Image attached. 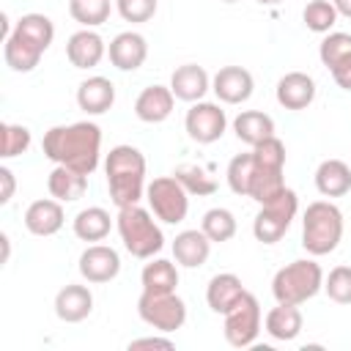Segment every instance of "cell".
I'll use <instances>...</instances> for the list:
<instances>
[{
	"mask_svg": "<svg viewBox=\"0 0 351 351\" xmlns=\"http://www.w3.org/2000/svg\"><path fill=\"white\" fill-rule=\"evenodd\" d=\"M337 8L332 5V0H310L302 11V22L307 25V30L313 33H332L335 22H337Z\"/></svg>",
	"mask_w": 351,
	"mask_h": 351,
	"instance_id": "cell-36",
	"label": "cell"
},
{
	"mask_svg": "<svg viewBox=\"0 0 351 351\" xmlns=\"http://www.w3.org/2000/svg\"><path fill=\"white\" fill-rule=\"evenodd\" d=\"M255 156V170H252V184H250V197L258 203H266L271 197H277L285 189V145L282 140L274 134L269 140H263L261 145L252 148Z\"/></svg>",
	"mask_w": 351,
	"mask_h": 351,
	"instance_id": "cell-6",
	"label": "cell"
},
{
	"mask_svg": "<svg viewBox=\"0 0 351 351\" xmlns=\"http://www.w3.org/2000/svg\"><path fill=\"white\" fill-rule=\"evenodd\" d=\"M63 206L60 200L55 197H41V200H33L25 211V228L33 233V236H55L60 228H63Z\"/></svg>",
	"mask_w": 351,
	"mask_h": 351,
	"instance_id": "cell-20",
	"label": "cell"
},
{
	"mask_svg": "<svg viewBox=\"0 0 351 351\" xmlns=\"http://www.w3.org/2000/svg\"><path fill=\"white\" fill-rule=\"evenodd\" d=\"M115 228H118V236H121L126 252L134 255V258H140V261L154 258V255L165 247L162 228L154 222L151 211L140 208L137 203H134V206H123V208H118Z\"/></svg>",
	"mask_w": 351,
	"mask_h": 351,
	"instance_id": "cell-4",
	"label": "cell"
},
{
	"mask_svg": "<svg viewBox=\"0 0 351 351\" xmlns=\"http://www.w3.org/2000/svg\"><path fill=\"white\" fill-rule=\"evenodd\" d=\"M274 96H277V104L285 110H293V112L307 110L315 99V80L304 71H288L280 77Z\"/></svg>",
	"mask_w": 351,
	"mask_h": 351,
	"instance_id": "cell-14",
	"label": "cell"
},
{
	"mask_svg": "<svg viewBox=\"0 0 351 351\" xmlns=\"http://www.w3.org/2000/svg\"><path fill=\"white\" fill-rule=\"evenodd\" d=\"M0 241H3V263H5V261H8V250H11V244H8V236H5V233L0 236Z\"/></svg>",
	"mask_w": 351,
	"mask_h": 351,
	"instance_id": "cell-45",
	"label": "cell"
},
{
	"mask_svg": "<svg viewBox=\"0 0 351 351\" xmlns=\"http://www.w3.org/2000/svg\"><path fill=\"white\" fill-rule=\"evenodd\" d=\"M302 324H304V318H302L299 304H282V302H277V307H271L266 313V332H269V337L282 340V343L296 340L299 332H302Z\"/></svg>",
	"mask_w": 351,
	"mask_h": 351,
	"instance_id": "cell-26",
	"label": "cell"
},
{
	"mask_svg": "<svg viewBox=\"0 0 351 351\" xmlns=\"http://www.w3.org/2000/svg\"><path fill=\"white\" fill-rule=\"evenodd\" d=\"M200 230H203L214 244L230 241V239L236 236V217H233V211H228V208H208V211L203 214Z\"/></svg>",
	"mask_w": 351,
	"mask_h": 351,
	"instance_id": "cell-33",
	"label": "cell"
},
{
	"mask_svg": "<svg viewBox=\"0 0 351 351\" xmlns=\"http://www.w3.org/2000/svg\"><path fill=\"white\" fill-rule=\"evenodd\" d=\"M261 5H277V3H282V0H258Z\"/></svg>",
	"mask_w": 351,
	"mask_h": 351,
	"instance_id": "cell-46",
	"label": "cell"
},
{
	"mask_svg": "<svg viewBox=\"0 0 351 351\" xmlns=\"http://www.w3.org/2000/svg\"><path fill=\"white\" fill-rule=\"evenodd\" d=\"M244 291H247V288L241 285V280H239L236 274L222 271V274H214V277L208 280L206 302H208V307H211L214 313H222V315H225V313L241 299Z\"/></svg>",
	"mask_w": 351,
	"mask_h": 351,
	"instance_id": "cell-25",
	"label": "cell"
},
{
	"mask_svg": "<svg viewBox=\"0 0 351 351\" xmlns=\"http://www.w3.org/2000/svg\"><path fill=\"white\" fill-rule=\"evenodd\" d=\"M107 55L118 71H137L148 58V41L134 30H123L110 41Z\"/></svg>",
	"mask_w": 351,
	"mask_h": 351,
	"instance_id": "cell-15",
	"label": "cell"
},
{
	"mask_svg": "<svg viewBox=\"0 0 351 351\" xmlns=\"http://www.w3.org/2000/svg\"><path fill=\"white\" fill-rule=\"evenodd\" d=\"M118 271H121V255L107 244H90L80 255V274H82V280H88L93 285L115 280Z\"/></svg>",
	"mask_w": 351,
	"mask_h": 351,
	"instance_id": "cell-12",
	"label": "cell"
},
{
	"mask_svg": "<svg viewBox=\"0 0 351 351\" xmlns=\"http://www.w3.org/2000/svg\"><path fill=\"white\" fill-rule=\"evenodd\" d=\"M41 151L55 165H66L82 176H90L99 167L101 129L90 121H77L69 126H52L41 140Z\"/></svg>",
	"mask_w": 351,
	"mask_h": 351,
	"instance_id": "cell-1",
	"label": "cell"
},
{
	"mask_svg": "<svg viewBox=\"0 0 351 351\" xmlns=\"http://www.w3.org/2000/svg\"><path fill=\"white\" fill-rule=\"evenodd\" d=\"M47 189H49V195H52L55 200H60V203H74V200H80V197L85 195V189H88V176H82V173H77V170H71V167H66V165H58V167L49 173V178H47Z\"/></svg>",
	"mask_w": 351,
	"mask_h": 351,
	"instance_id": "cell-27",
	"label": "cell"
},
{
	"mask_svg": "<svg viewBox=\"0 0 351 351\" xmlns=\"http://www.w3.org/2000/svg\"><path fill=\"white\" fill-rule=\"evenodd\" d=\"M69 14L82 27H99L110 16V0H71Z\"/></svg>",
	"mask_w": 351,
	"mask_h": 351,
	"instance_id": "cell-37",
	"label": "cell"
},
{
	"mask_svg": "<svg viewBox=\"0 0 351 351\" xmlns=\"http://www.w3.org/2000/svg\"><path fill=\"white\" fill-rule=\"evenodd\" d=\"M30 148V129L22 123H3L0 126V156L14 159Z\"/></svg>",
	"mask_w": 351,
	"mask_h": 351,
	"instance_id": "cell-38",
	"label": "cell"
},
{
	"mask_svg": "<svg viewBox=\"0 0 351 351\" xmlns=\"http://www.w3.org/2000/svg\"><path fill=\"white\" fill-rule=\"evenodd\" d=\"M296 211H299V197H296L293 189L285 186L277 197L261 203V211H258L255 219H252V233H255V239H258L261 244H277V241L285 236V230L291 228Z\"/></svg>",
	"mask_w": 351,
	"mask_h": 351,
	"instance_id": "cell-7",
	"label": "cell"
},
{
	"mask_svg": "<svg viewBox=\"0 0 351 351\" xmlns=\"http://www.w3.org/2000/svg\"><path fill=\"white\" fill-rule=\"evenodd\" d=\"M252 170H255V156H252V151L236 154V156L228 162V173H225L230 192H236V195H241V197H250Z\"/></svg>",
	"mask_w": 351,
	"mask_h": 351,
	"instance_id": "cell-34",
	"label": "cell"
},
{
	"mask_svg": "<svg viewBox=\"0 0 351 351\" xmlns=\"http://www.w3.org/2000/svg\"><path fill=\"white\" fill-rule=\"evenodd\" d=\"M115 8H118L123 22L140 25L156 14V0H115Z\"/></svg>",
	"mask_w": 351,
	"mask_h": 351,
	"instance_id": "cell-40",
	"label": "cell"
},
{
	"mask_svg": "<svg viewBox=\"0 0 351 351\" xmlns=\"http://www.w3.org/2000/svg\"><path fill=\"white\" fill-rule=\"evenodd\" d=\"M252 88L255 80L244 66H222L211 80V90L222 104H244L252 96Z\"/></svg>",
	"mask_w": 351,
	"mask_h": 351,
	"instance_id": "cell-13",
	"label": "cell"
},
{
	"mask_svg": "<svg viewBox=\"0 0 351 351\" xmlns=\"http://www.w3.org/2000/svg\"><path fill=\"white\" fill-rule=\"evenodd\" d=\"M233 132L244 145L255 148L263 140L274 137V121H271V115H266L261 110H244L233 118Z\"/></svg>",
	"mask_w": 351,
	"mask_h": 351,
	"instance_id": "cell-24",
	"label": "cell"
},
{
	"mask_svg": "<svg viewBox=\"0 0 351 351\" xmlns=\"http://www.w3.org/2000/svg\"><path fill=\"white\" fill-rule=\"evenodd\" d=\"M173 101H176V96H173L170 88H165V85H148L134 99V115L143 123H162V121L170 118Z\"/></svg>",
	"mask_w": 351,
	"mask_h": 351,
	"instance_id": "cell-19",
	"label": "cell"
},
{
	"mask_svg": "<svg viewBox=\"0 0 351 351\" xmlns=\"http://www.w3.org/2000/svg\"><path fill=\"white\" fill-rule=\"evenodd\" d=\"M324 291L337 304H351V266H335L324 277Z\"/></svg>",
	"mask_w": 351,
	"mask_h": 351,
	"instance_id": "cell-39",
	"label": "cell"
},
{
	"mask_svg": "<svg viewBox=\"0 0 351 351\" xmlns=\"http://www.w3.org/2000/svg\"><path fill=\"white\" fill-rule=\"evenodd\" d=\"M145 200L156 219L167 225H178L189 211V192L181 186L176 176H159L145 186Z\"/></svg>",
	"mask_w": 351,
	"mask_h": 351,
	"instance_id": "cell-8",
	"label": "cell"
},
{
	"mask_svg": "<svg viewBox=\"0 0 351 351\" xmlns=\"http://www.w3.org/2000/svg\"><path fill=\"white\" fill-rule=\"evenodd\" d=\"M324 288V271L313 258H299L277 269L271 293L282 304H304Z\"/></svg>",
	"mask_w": 351,
	"mask_h": 351,
	"instance_id": "cell-5",
	"label": "cell"
},
{
	"mask_svg": "<svg viewBox=\"0 0 351 351\" xmlns=\"http://www.w3.org/2000/svg\"><path fill=\"white\" fill-rule=\"evenodd\" d=\"M315 189L324 197H343L351 192V165L343 159H324L315 167Z\"/></svg>",
	"mask_w": 351,
	"mask_h": 351,
	"instance_id": "cell-23",
	"label": "cell"
},
{
	"mask_svg": "<svg viewBox=\"0 0 351 351\" xmlns=\"http://www.w3.org/2000/svg\"><path fill=\"white\" fill-rule=\"evenodd\" d=\"M110 228H112L110 211H104L101 206H88L74 217V236L82 241H104Z\"/></svg>",
	"mask_w": 351,
	"mask_h": 351,
	"instance_id": "cell-28",
	"label": "cell"
},
{
	"mask_svg": "<svg viewBox=\"0 0 351 351\" xmlns=\"http://www.w3.org/2000/svg\"><path fill=\"white\" fill-rule=\"evenodd\" d=\"M318 58L329 71L337 69L340 63L351 60V33H340V30L326 33V38L318 47Z\"/></svg>",
	"mask_w": 351,
	"mask_h": 351,
	"instance_id": "cell-35",
	"label": "cell"
},
{
	"mask_svg": "<svg viewBox=\"0 0 351 351\" xmlns=\"http://www.w3.org/2000/svg\"><path fill=\"white\" fill-rule=\"evenodd\" d=\"M343 239V214L329 200H315L302 217V247L310 255H329Z\"/></svg>",
	"mask_w": 351,
	"mask_h": 351,
	"instance_id": "cell-3",
	"label": "cell"
},
{
	"mask_svg": "<svg viewBox=\"0 0 351 351\" xmlns=\"http://www.w3.org/2000/svg\"><path fill=\"white\" fill-rule=\"evenodd\" d=\"M211 239L203 233V230H197V228H192V230H181L176 239H173V258H176V263H181L184 269H200L206 261H208V255H211Z\"/></svg>",
	"mask_w": 351,
	"mask_h": 351,
	"instance_id": "cell-21",
	"label": "cell"
},
{
	"mask_svg": "<svg viewBox=\"0 0 351 351\" xmlns=\"http://www.w3.org/2000/svg\"><path fill=\"white\" fill-rule=\"evenodd\" d=\"M170 90H173L176 99L195 104V101H203V96L211 90V80H208V74H206L203 66H197V63H184V66H178V69L173 71V77H170Z\"/></svg>",
	"mask_w": 351,
	"mask_h": 351,
	"instance_id": "cell-18",
	"label": "cell"
},
{
	"mask_svg": "<svg viewBox=\"0 0 351 351\" xmlns=\"http://www.w3.org/2000/svg\"><path fill=\"white\" fill-rule=\"evenodd\" d=\"M41 55H44V52H41L38 47H33L30 41H25V38L16 36V33H11V36L5 38L3 58H5V66H8L11 71H19V74L33 71V69L38 66Z\"/></svg>",
	"mask_w": 351,
	"mask_h": 351,
	"instance_id": "cell-29",
	"label": "cell"
},
{
	"mask_svg": "<svg viewBox=\"0 0 351 351\" xmlns=\"http://www.w3.org/2000/svg\"><path fill=\"white\" fill-rule=\"evenodd\" d=\"M332 5L337 8V14H340V16L351 19V0H332Z\"/></svg>",
	"mask_w": 351,
	"mask_h": 351,
	"instance_id": "cell-44",
	"label": "cell"
},
{
	"mask_svg": "<svg viewBox=\"0 0 351 351\" xmlns=\"http://www.w3.org/2000/svg\"><path fill=\"white\" fill-rule=\"evenodd\" d=\"M225 340L233 346V348H247L258 340V332H261V304L258 299L244 291L241 299L225 313Z\"/></svg>",
	"mask_w": 351,
	"mask_h": 351,
	"instance_id": "cell-10",
	"label": "cell"
},
{
	"mask_svg": "<svg viewBox=\"0 0 351 351\" xmlns=\"http://www.w3.org/2000/svg\"><path fill=\"white\" fill-rule=\"evenodd\" d=\"M104 55H107L104 38L90 27H82V30L71 33L69 41H66V58L74 69H93V66L101 63Z\"/></svg>",
	"mask_w": 351,
	"mask_h": 351,
	"instance_id": "cell-16",
	"label": "cell"
},
{
	"mask_svg": "<svg viewBox=\"0 0 351 351\" xmlns=\"http://www.w3.org/2000/svg\"><path fill=\"white\" fill-rule=\"evenodd\" d=\"M11 33L22 36L25 41H30L41 52H47L52 38H55V25H52V19L47 14H25V16H19V22L14 25Z\"/></svg>",
	"mask_w": 351,
	"mask_h": 351,
	"instance_id": "cell-30",
	"label": "cell"
},
{
	"mask_svg": "<svg viewBox=\"0 0 351 351\" xmlns=\"http://www.w3.org/2000/svg\"><path fill=\"white\" fill-rule=\"evenodd\" d=\"M137 348H173V340L170 337H140L129 343V351H137Z\"/></svg>",
	"mask_w": 351,
	"mask_h": 351,
	"instance_id": "cell-42",
	"label": "cell"
},
{
	"mask_svg": "<svg viewBox=\"0 0 351 351\" xmlns=\"http://www.w3.org/2000/svg\"><path fill=\"white\" fill-rule=\"evenodd\" d=\"M140 282H143V291L173 293L176 285H178V269H176V263H170L165 258H156V261H151V263L143 266Z\"/></svg>",
	"mask_w": 351,
	"mask_h": 351,
	"instance_id": "cell-31",
	"label": "cell"
},
{
	"mask_svg": "<svg viewBox=\"0 0 351 351\" xmlns=\"http://www.w3.org/2000/svg\"><path fill=\"white\" fill-rule=\"evenodd\" d=\"M0 184H3V189H0V206H8L11 203V197H14V189H16V181H14V173H11V167H0Z\"/></svg>",
	"mask_w": 351,
	"mask_h": 351,
	"instance_id": "cell-41",
	"label": "cell"
},
{
	"mask_svg": "<svg viewBox=\"0 0 351 351\" xmlns=\"http://www.w3.org/2000/svg\"><path fill=\"white\" fill-rule=\"evenodd\" d=\"M329 74H332V80H335L343 90H351V60L340 63V66H337V69H332Z\"/></svg>",
	"mask_w": 351,
	"mask_h": 351,
	"instance_id": "cell-43",
	"label": "cell"
},
{
	"mask_svg": "<svg viewBox=\"0 0 351 351\" xmlns=\"http://www.w3.org/2000/svg\"><path fill=\"white\" fill-rule=\"evenodd\" d=\"M137 313L148 326H154L165 335L181 329L184 321H186V304H184L181 296H176V291L173 293L143 291L140 299H137Z\"/></svg>",
	"mask_w": 351,
	"mask_h": 351,
	"instance_id": "cell-9",
	"label": "cell"
},
{
	"mask_svg": "<svg viewBox=\"0 0 351 351\" xmlns=\"http://www.w3.org/2000/svg\"><path fill=\"white\" fill-rule=\"evenodd\" d=\"M110 200L123 208L140 203L145 192V156L134 145H115L104 162Z\"/></svg>",
	"mask_w": 351,
	"mask_h": 351,
	"instance_id": "cell-2",
	"label": "cell"
},
{
	"mask_svg": "<svg viewBox=\"0 0 351 351\" xmlns=\"http://www.w3.org/2000/svg\"><path fill=\"white\" fill-rule=\"evenodd\" d=\"M222 3H239V0H222Z\"/></svg>",
	"mask_w": 351,
	"mask_h": 351,
	"instance_id": "cell-47",
	"label": "cell"
},
{
	"mask_svg": "<svg viewBox=\"0 0 351 351\" xmlns=\"http://www.w3.org/2000/svg\"><path fill=\"white\" fill-rule=\"evenodd\" d=\"M77 104L88 115H101L115 104V85L107 77H88L77 88Z\"/></svg>",
	"mask_w": 351,
	"mask_h": 351,
	"instance_id": "cell-22",
	"label": "cell"
},
{
	"mask_svg": "<svg viewBox=\"0 0 351 351\" xmlns=\"http://www.w3.org/2000/svg\"><path fill=\"white\" fill-rule=\"evenodd\" d=\"M181 186L189 192V195H197V197H208L217 192V178L211 176V170H206L203 165H178L176 173H173Z\"/></svg>",
	"mask_w": 351,
	"mask_h": 351,
	"instance_id": "cell-32",
	"label": "cell"
},
{
	"mask_svg": "<svg viewBox=\"0 0 351 351\" xmlns=\"http://www.w3.org/2000/svg\"><path fill=\"white\" fill-rule=\"evenodd\" d=\"M93 313V293L88 285L69 282L55 296V315L66 324H80Z\"/></svg>",
	"mask_w": 351,
	"mask_h": 351,
	"instance_id": "cell-17",
	"label": "cell"
},
{
	"mask_svg": "<svg viewBox=\"0 0 351 351\" xmlns=\"http://www.w3.org/2000/svg\"><path fill=\"white\" fill-rule=\"evenodd\" d=\"M225 126H228V118H225V110L214 101H195L189 110H186V118H184V129L186 134L200 143V145H208V143H217L222 134H225Z\"/></svg>",
	"mask_w": 351,
	"mask_h": 351,
	"instance_id": "cell-11",
	"label": "cell"
}]
</instances>
